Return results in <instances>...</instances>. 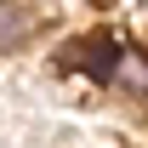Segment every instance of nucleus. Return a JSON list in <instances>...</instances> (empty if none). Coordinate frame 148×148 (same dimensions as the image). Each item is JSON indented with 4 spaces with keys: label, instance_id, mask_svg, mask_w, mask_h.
<instances>
[{
    "label": "nucleus",
    "instance_id": "f257e3e1",
    "mask_svg": "<svg viewBox=\"0 0 148 148\" xmlns=\"http://www.w3.org/2000/svg\"><path fill=\"white\" fill-rule=\"evenodd\" d=\"M114 74L125 80L131 91H148V63H143V57H137V51H125V57H120V69H114Z\"/></svg>",
    "mask_w": 148,
    "mask_h": 148
},
{
    "label": "nucleus",
    "instance_id": "f03ea898",
    "mask_svg": "<svg viewBox=\"0 0 148 148\" xmlns=\"http://www.w3.org/2000/svg\"><path fill=\"white\" fill-rule=\"evenodd\" d=\"M17 34H23V12L17 6H0V46H12Z\"/></svg>",
    "mask_w": 148,
    "mask_h": 148
}]
</instances>
